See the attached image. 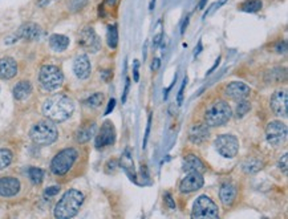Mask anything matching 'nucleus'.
<instances>
[{"instance_id": "obj_41", "label": "nucleus", "mask_w": 288, "mask_h": 219, "mask_svg": "<svg viewBox=\"0 0 288 219\" xmlns=\"http://www.w3.org/2000/svg\"><path fill=\"white\" fill-rule=\"evenodd\" d=\"M115 106H116V100L115 98H111V100H109V104H108L107 111H105V116L111 115V112H113Z\"/></svg>"}, {"instance_id": "obj_13", "label": "nucleus", "mask_w": 288, "mask_h": 219, "mask_svg": "<svg viewBox=\"0 0 288 219\" xmlns=\"http://www.w3.org/2000/svg\"><path fill=\"white\" fill-rule=\"evenodd\" d=\"M271 109L279 117H287L288 115V94L284 90L273 93L271 97Z\"/></svg>"}, {"instance_id": "obj_14", "label": "nucleus", "mask_w": 288, "mask_h": 219, "mask_svg": "<svg viewBox=\"0 0 288 219\" xmlns=\"http://www.w3.org/2000/svg\"><path fill=\"white\" fill-rule=\"evenodd\" d=\"M251 93V89L250 86L246 85L244 82H239V81H234L230 82L229 85L226 86L225 89V94L231 100L239 101V100H244L246 97Z\"/></svg>"}, {"instance_id": "obj_16", "label": "nucleus", "mask_w": 288, "mask_h": 219, "mask_svg": "<svg viewBox=\"0 0 288 219\" xmlns=\"http://www.w3.org/2000/svg\"><path fill=\"white\" fill-rule=\"evenodd\" d=\"M209 134L210 133H209V128L206 124H193L188 129V140L193 144L200 145L209 140Z\"/></svg>"}, {"instance_id": "obj_27", "label": "nucleus", "mask_w": 288, "mask_h": 219, "mask_svg": "<svg viewBox=\"0 0 288 219\" xmlns=\"http://www.w3.org/2000/svg\"><path fill=\"white\" fill-rule=\"evenodd\" d=\"M107 41L108 45H109L112 49L117 48V45H119V31H117V26L108 27Z\"/></svg>"}, {"instance_id": "obj_26", "label": "nucleus", "mask_w": 288, "mask_h": 219, "mask_svg": "<svg viewBox=\"0 0 288 219\" xmlns=\"http://www.w3.org/2000/svg\"><path fill=\"white\" fill-rule=\"evenodd\" d=\"M263 169V162L260 160H256V158H250L243 164V171L247 173V174H252V173H256V171L262 170Z\"/></svg>"}, {"instance_id": "obj_8", "label": "nucleus", "mask_w": 288, "mask_h": 219, "mask_svg": "<svg viewBox=\"0 0 288 219\" xmlns=\"http://www.w3.org/2000/svg\"><path fill=\"white\" fill-rule=\"evenodd\" d=\"M215 149L225 158H234L239 152V141L233 134H221L215 138Z\"/></svg>"}, {"instance_id": "obj_32", "label": "nucleus", "mask_w": 288, "mask_h": 219, "mask_svg": "<svg viewBox=\"0 0 288 219\" xmlns=\"http://www.w3.org/2000/svg\"><path fill=\"white\" fill-rule=\"evenodd\" d=\"M103 102H104V94L103 93L97 92L94 93V94H92L88 100L85 101V105L89 106V108H99Z\"/></svg>"}, {"instance_id": "obj_5", "label": "nucleus", "mask_w": 288, "mask_h": 219, "mask_svg": "<svg viewBox=\"0 0 288 219\" xmlns=\"http://www.w3.org/2000/svg\"><path fill=\"white\" fill-rule=\"evenodd\" d=\"M78 157V153L76 149L68 148L64 149L61 152H59L53 157V160L51 162V171L56 175H64L67 174L70 170V167L73 166Z\"/></svg>"}, {"instance_id": "obj_49", "label": "nucleus", "mask_w": 288, "mask_h": 219, "mask_svg": "<svg viewBox=\"0 0 288 219\" xmlns=\"http://www.w3.org/2000/svg\"><path fill=\"white\" fill-rule=\"evenodd\" d=\"M219 61H221V57H218V60H217V63H215V64H214V67L211 68L210 71L207 72V74H210V73H213V72H214V71H215V68L218 67V64H219Z\"/></svg>"}, {"instance_id": "obj_15", "label": "nucleus", "mask_w": 288, "mask_h": 219, "mask_svg": "<svg viewBox=\"0 0 288 219\" xmlns=\"http://www.w3.org/2000/svg\"><path fill=\"white\" fill-rule=\"evenodd\" d=\"M41 36H43V30L36 23H26L18 31L19 39H24V40H40Z\"/></svg>"}, {"instance_id": "obj_4", "label": "nucleus", "mask_w": 288, "mask_h": 219, "mask_svg": "<svg viewBox=\"0 0 288 219\" xmlns=\"http://www.w3.org/2000/svg\"><path fill=\"white\" fill-rule=\"evenodd\" d=\"M233 117L230 105L223 100L214 101L205 112V124L207 127H222Z\"/></svg>"}, {"instance_id": "obj_21", "label": "nucleus", "mask_w": 288, "mask_h": 219, "mask_svg": "<svg viewBox=\"0 0 288 219\" xmlns=\"http://www.w3.org/2000/svg\"><path fill=\"white\" fill-rule=\"evenodd\" d=\"M182 167L183 170L190 173V171H200V173H204L206 170L204 162L201 161L200 157L194 156V154H188V156L185 157L183 160V164H182Z\"/></svg>"}, {"instance_id": "obj_52", "label": "nucleus", "mask_w": 288, "mask_h": 219, "mask_svg": "<svg viewBox=\"0 0 288 219\" xmlns=\"http://www.w3.org/2000/svg\"><path fill=\"white\" fill-rule=\"evenodd\" d=\"M155 6V0H152V3H150V6H149V10H153Z\"/></svg>"}, {"instance_id": "obj_53", "label": "nucleus", "mask_w": 288, "mask_h": 219, "mask_svg": "<svg viewBox=\"0 0 288 219\" xmlns=\"http://www.w3.org/2000/svg\"><path fill=\"white\" fill-rule=\"evenodd\" d=\"M108 2V4H111V6H113V4L116 3V2H117V0H107Z\"/></svg>"}, {"instance_id": "obj_31", "label": "nucleus", "mask_w": 288, "mask_h": 219, "mask_svg": "<svg viewBox=\"0 0 288 219\" xmlns=\"http://www.w3.org/2000/svg\"><path fill=\"white\" fill-rule=\"evenodd\" d=\"M250 109H251V104H250L246 98H244V100L238 101L237 109H235V116H237V119H242V117H244V116L247 115Z\"/></svg>"}, {"instance_id": "obj_24", "label": "nucleus", "mask_w": 288, "mask_h": 219, "mask_svg": "<svg viewBox=\"0 0 288 219\" xmlns=\"http://www.w3.org/2000/svg\"><path fill=\"white\" fill-rule=\"evenodd\" d=\"M49 45H51V48L56 52H63L65 49L68 48V45H69V39L67 36H64V35H52L49 37Z\"/></svg>"}, {"instance_id": "obj_38", "label": "nucleus", "mask_w": 288, "mask_h": 219, "mask_svg": "<svg viewBox=\"0 0 288 219\" xmlns=\"http://www.w3.org/2000/svg\"><path fill=\"white\" fill-rule=\"evenodd\" d=\"M117 166H119V162H117V161L116 160L109 161V162L107 164V173H113Z\"/></svg>"}, {"instance_id": "obj_47", "label": "nucleus", "mask_w": 288, "mask_h": 219, "mask_svg": "<svg viewBox=\"0 0 288 219\" xmlns=\"http://www.w3.org/2000/svg\"><path fill=\"white\" fill-rule=\"evenodd\" d=\"M161 39H162V34H158V35H157V36L154 37V41H153V45H154V47H157V45H158L159 43H161Z\"/></svg>"}, {"instance_id": "obj_36", "label": "nucleus", "mask_w": 288, "mask_h": 219, "mask_svg": "<svg viewBox=\"0 0 288 219\" xmlns=\"http://www.w3.org/2000/svg\"><path fill=\"white\" fill-rule=\"evenodd\" d=\"M59 191H60L59 186H51V187H48V189L45 190V195H47V197H53V195H56Z\"/></svg>"}, {"instance_id": "obj_34", "label": "nucleus", "mask_w": 288, "mask_h": 219, "mask_svg": "<svg viewBox=\"0 0 288 219\" xmlns=\"http://www.w3.org/2000/svg\"><path fill=\"white\" fill-rule=\"evenodd\" d=\"M279 169H280L284 174H287V170H288V156L287 153L285 154H283V157L280 158V161H279Z\"/></svg>"}, {"instance_id": "obj_3", "label": "nucleus", "mask_w": 288, "mask_h": 219, "mask_svg": "<svg viewBox=\"0 0 288 219\" xmlns=\"http://www.w3.org/2000/svg\"><path fill=\"white\" fill-rule=\"evenodd\" d=\"M59 132L56 128L55 123L51 120H44V121H39L35 124L30 132L31 140L40 146L51 145L57 140Z\"/></svg>"}, {"instance_id": "obj_44", "label": "nucleus", "mask_w": 288, "mask_h": 219, "mask_svg": "<svg viewBox=\"0 0 288 219\" xmlns=\"http://www.w3.org/2000/svg\"><path fill=\"white\" fill-rule=\"evenodd\" d=\"M101 76H103L104 81H109V78L112 77V72L111 71H103L101 72Z\"/></svg>"}, {"instance_id": "obj_42", "label": "nucleus", "mask_w": 288, "mask_h": 219, "mask_svg": "<svg viewBox=\"0 0 288 219\" xmlns=\"http://www.w3.org/2000/svg\"><path fill=\"white\" fill-rule=\"evenodd\" d=\"M285 49H287V44H285V41H281V43H279V44L276 45L277 53H284Z\"/></svg>"}, {"instance_id": "obj_37", "label": "nucleus", "mask_w": 288, "mask_h": 219, "mask_svg": "<svg viewBox=\"0 0 288 219\" xmlns=\"http://www.w3.org/2000/svg\"><path fill=\"white\" fill-rule=\"evenodd\" d=\"M186 82H187V80H186V77H185V80H183V82H182L181 89H179V93H178V97H177L178 105H182V101H183V90H185Z\"/></svg>"}, {"instance_id": "obj_2", "label": "nucleus", "mask_w": 288, "mask_h": 219, "mask_svg": "<svg viewBox=\"0 0 288 219\" xmlns=\"http://www.w3.org/2000/svg\"><path fill=\"white\" fill-rule=\"evenodd\" d=\"M84 203V194L76 189L68 190L55 207V216L59 219L73 218Z\"/></svg>"}, {"instance_id": "obj_29", "label": "nucleus", "mask_w": 288, "mask_h": 219, "mask_svg": "<svg viewBox=\"0 0 288 219\" xmlns=\"http://www.w3.org/2000/svg\"><path fill=\"white\" fill-rule=\"evenodd\" d=\"M12 158H14V154H12L11 150L0 149V170L10 166L12 162Z\"/></svg>"}, {"instance_id": "obj_19", "label": "nucleus", "mask_w": 288, "mask_h": 219, "mask_svg": "<svg viewBox=\"0 0 288 219\" xmlns=\"http://www.w3.org/2000/svg\"><path fill=\"white\" fill-rule=\"evenodd\" d=\"M18 73V64L12 57H3L0 59V78L10 80L15 77Z\"/></svg>"}, {"instance_id": "obj_39", "label": "nucleus", "mask_w": 288, "mask_h": 219, "mask_svg": "<svg viewBox=\"0 0 288 219\" xmlns=\"http://www.w3.org/2000/svg\"><path fill=\"white\" fill-rule=\"evenodd\" d=\"M165 202L167 203V206H169L170 210H174V208H175V202L173 201V197L170 195V193L165 194Z\"/></svg>"}, {"instance_id": "obj_23", "label": "nucleus", "mask_w": 288, "mask_h": 219, "mask_svg": "<svg viewBox=\"0 0 288 219\" xmlns=\"http://www.w3.org/2000/svg\"><path fill=\"white\" fill-rule=\"evenodd\" d=\"M31 93H32V85L30 81H19L14 88V97L19 101L28 98Z\"/></svg>"}, {"instance_id": "obj_35", "label": "nucleus", "mask_w": 288, "mask_h": 219, "mask_svg": "<svg viewBox=\"0 0 288 219\" xmlns=\"http://www.w3.org/2000/svg\"><path fill=\"white\" fill-rule=\"evenodd\" d=\"M150 128H152V116H149L148 119V127H146V132H145V138H144V144H142V148H146V144H148L149 140V134H150Z\"/></svg>"}, {"instance_id": "obj_43", "label": "nucleus", "mask_w": 288, "mask_h": 219, "mask_svg": "<svg viewBox=\"0 0 288 219\" xmlns=\"http://www.w3.org/2000/svg\"><path fill=\"white\" fill-rule=\"evenodd\" d=\"M138 67H140V64L136 60V63H134V81H138L140 80V76H138Z\"/></svg>"}, {"instance_id": "obj_9", "label": "nucleus", "mask_w": 288, "mask_h": 219, "mask_svg": "<svg viewBox=\"0 0 288 219\" xmlns=\"http://www.w3.org/2000/svg\"><path fill=\"white\" fill-rule=\"evenodd\" d=\"M287 125L281 121H271L266 128L267 142L272 146H280L287 138Z\"/></svg>"}, {"instance_id": "obj_51", "label": "nucleus", "mask_w": 288, "mask_h": 219, "mask_svg": "<svg viewBox=\"0 0 288 219\" xmlns=\"http://www.w3.org/2000/svg\"><path fill=\"white\" fill-rule=\"evenodd\" d=\"M206 3H207V0H201L200 3H198V10H204Z\"/></svg>"}, {"instance_id": "obj_20", "label": "nucleus", "mask_w": 288, "mask_h": 219, "mask_svg": "<svg viewBox=\"0 0 288 219\" xmlns=\"http://www.w3.org/2000/svg\"><path fill=\"white\" fill-rule=\"evenodd\" d=\"M237 195L238 190L233 183H225V185H222L221 191H219V197H221V202L225 204L226 207H229V206H231V204L234 203Z\"/></svg>"}, {"instance_id": "obj_46", "label": "nucleus", "mask_w": 288, "mask_h": 219, "mask_svg": "<svg viewBox=\"0 0 288 219\" xmlns=\"http://www.w3.org/2000/svg\"><path fill=\"white\" fill-rule=\"evenodd\" d=\"M159 65H161V61H159V59H154V61L152 63V69L153 71H157L159 68Z\"/></svg>"}, {"instance_id": "obj_40", "label": "nucleus", "mask_w": 288, "mask_h": 219, "mask_svg": "<svg viewBox=\"0 0 288 219\" xmlns=\"http://www.w3.org/2000/svg\"><path fill=\"white\" fill-rule=\"evenodd\" d=\"M129 88H130V80L129 78H126L125 89H124V94H122V104L126 101V97H128V93H129Z\"/></svg>"}, {"instance_id": "obj_30", "label": "nucleus", "mask_w": 288, "mask_h": 219, "mask_svg": "<svg viewBox=\"0 0 288 219\" xmlns=\"http://www.w3.org/2000/svg\"><path fill=\"white\" fill-rule=\"evenodd\" d=\"M28 177H30L31 182L35 183V185H39V183L43 182V179H44V171L39 169V167H30Z\"/></svg>"}, {"instance_id": "obj_18", "label": "nucleus", "mask_w": 288, "mask_h": 219, "mask_svg": "<svg viewBox=\"0 0 288 219\" xmlns=\"http://www.w3.org/2000/svg\"><path fill=\"white\" fill-rule=\"evenodd\" d=\"M20 191V182L14 177L0 178V195L2 197H14Z\"/></svg>"}, {"instance_id": "obj_11", "label": "nucleus", "mask_w": 288, "mask_h": 219, "mask_svg": "<svg viewBox=\"0 0 288 219\" xmlns=\"http://www.w3.org/2000/svg\"><path fill=\"white\" fill-rule=\"evenodd\" d=\"M205 183L204 175L200 171H190L185 178L182 179L179 183V190L181 193H193L200 190Z\"/></svg>"}, {"instance_id": "obj_1", "label": "nucleus", "mask_w": 288, "mask_h": 219, "mask_svg": "<svg viewBox=\"0 0 288 219\" xmlns=\"http://www.w3.org/2000/svg\"><path fill=\"white\" fill-rule=\"evenodd\" d=\"M74 104L72 98L63 94L56 93L48 97L43 104V115L53 123H64L73 115Z\"/></svg>"}, {"instance_id": "obj_10", "label": "nucleus", "mask_w": 288, "mask_h": 219, "mask_svg": "<svg viewBox=\"0 0 288 219\" xmlns=\"http://www.w3.org/2000/svg\"><path fill=\"white\" fill-rule=\"evenodd\" d=\"M78 44L81 45L82 48L86 52L96 53L101 49V40L99 35L96 34V31L93 30L92 27H85L82 28L78 36Z\"/></svg>"}, {"instance_id": "obj_7", "label": "nucleus", "mask_w": 288, "mask_h": 219, "mask_svg": "<svg viewBox=\"0 0 288 219\" xmlns=\"http://www.w3.org/2000/svg\"><path fill=\"white\" fill-rule=\"evenodd\" d=\"M193 219H217L219 218L218 206L214 203V201L207 195H201L197 198L194 202L191 211Z\"/></svg>"}, {"instance_id": "obj_12", "label": "nucleus", "mask_w": 288, "mask_h": 219, "mask_svg": "<svg viewBox=\"0 0 288 219\" xmlns=\"http://www.w3.org/2000/svg\"><path fill=\"white\" fill-rule=\"evenodd\" d=\"M116 142V129L111 121H105L96 136V148L111 146Z\"/></svg>"}, {"instance_id": "obj_6", "label": "nucleus", "mask_w": 288, "mask_h": 219, "mask_svg": "<svg viewBox=\"0 0 288 219\" xmlns=\"http://www.w3.org/2000/svg\"><path fill=\"white\" fill-rule=\"evenodd\" d=\"M39 81L45 90L55 92L63 85L64 74L60 71V68L55 67V65H44L39 73Z\"/></svg>"}, {"instance_id": "obj_48", "label": "nucleus", "mask_w": 288, "mask_h": 219, "mask_svg": "<svg viewBox=\"0 0 288 219\" xmlns=\"http://www.w3.org/2000/svg\"><path fill=\"white\" fill-rule=\"evenodd\" d=\"M226 2H227V0H219L218 3H215L214 6H213V7H211V8H213V10H215V8H217V7H218V8L222 7V6H223V4H225Z\"/></svg>"}, {"instance_id": "obj_25", "label": "nucleus", "mask_w": 288, "mask_h": 219, "mask_svg": "<svg viewBox=\"0 0 288 219\" xmlns=\"http://www.w3.org/2000/svg\"><path fill=\"white\" fill-rule=\"evenodd\" d=\"M285 77V69L280 67H275L266 73L267 82H280Z\"/></svg>"}, {"instance_id": "obj_50", "label": "nucleus", "mask_w": 288, "mask_h": 219, "mask_svg": "<svg viewBox=\"0 0 288 219\" xmlns=\"http://www.w3.org/2000/svg\"><path fill=\"white\" fill-rule=\"evenodd\" d=\"M49 2H51V0H39V6H40V7H45V6H48Z\"/></svg>"}, {"instance_id": "obj_28", "label": "nucleus", "mask_w": 288, "mask_h": 219, "mask_svg": "<svg viewBox=\"0 0 288 219\" xmlns=\"http://www.w3.org/2000/svg\"><path fill=\"white\" fill-rule=\"evenodd\" d=\"M262 0H246L242 6H240V11L248 12V14H254L258 12L262 8Z\"/></svg>"}, {"instance_id": "obj_17", "label": "nucleus", "mask_w": 288, "mask_h": 219, "mask_svg": "<svg viewBox=\"0 0 288 219\" xmlns=\"http://www.w3.org/2000/svg\"><path fill=\"white\" fill-rule=\"evenodd\" d=\"M73 72L80 80H85V78H88L89 76H90L92 65H90V61H89L88 56L80 55L74 59Z\"/></svg>"}, {"instance_id": "obj_33", "label": "nucleus", "mask_w": 288, "mask_h": 219, "mask_svg": "<svg viewBox=\"0 0 288 219\" xmlns=\"http://www.w3.org/2000/svg\"><path fill=\"white\" fill-rule=\"evenodd\" d=\"M88 0H70L69 3V10L72 12H77L86 6Z\"/></svg>"}, {"instance_id": "obj_45", "label": "nucleus", "mask_w": 288, "mask_h": 219, "mask_svg": "<svg viewBox=\"0 0 288 219\" xmlns=\"http://www.w3.org/2000/svg\"><path fill=\"white\" fill-rule=\"evenodd\" d=\"M187 24H188V16H186L185 20H183V23H182V27H181V34L182 35L185 34L186 28H187Z\"/></svg>"}, {"instance_id": "obj_22", "label": "nucleus", "mask_w": 288, "mask_h": 219, "mask_svg": "<svg viewBox=\"0 0 288 219\" xmlns=\"http://www.w3.org/2000/svg\"><path fill=\"white\" fill-rule=\"evenodd\" d=\"M94 133H96V124H86V125H84L77 130L76 140H77L78 144H85L94 136Z\"/></svg>"}]
</instances>
